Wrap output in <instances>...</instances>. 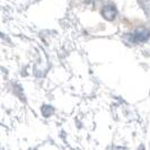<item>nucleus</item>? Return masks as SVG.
Returning <instances> with one entry per match:
<instances>
[{"instance_id":"obj_2","label":"nucleus","mask_w":150,"mask_h":150,"mask_svg":"<svg viewBox=\"0 0 150 150\" xmlns=\"http://www.w3.org/2000/svg\"><path fill=\"white\" fill-rule=\"evenodd\" d=\"M132 38L135 42L144 43V42H147L150 38V32L147 28H138L132 34Z\"/></svg>"},{"instance_id":"obj_1","label":"nucleus","mask_w":150,"mask_h":150,"mask_svg":"<svg viewBox=\"0 0 150 150\" xmlns=\"http://www.w3.org/2000/svg\"><path fill=\"white\" fill-rule=\"evenodd\" d=\"M102 15L107 21H114L117 15V9L113 4H107L102 8Z\"/></svg>"}]
</instances>
